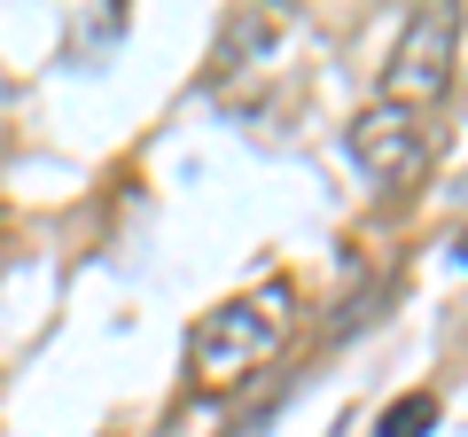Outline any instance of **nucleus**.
I'll list each match as a JSON object with an SVG mask.
<instances>
[{
	"label": "nucleus",
	"instance_id": "3",
	"mask_svg": "<svg viewBox=\"0 0 468 437\" xmlns=\"http://www.w3.org/2000/svg\"><path fill=\"white\" fill-rule=\"evenodd\" d=\"M452 32H461V16H452V8H421V16L406 24L399 55H390V101H406V110H414L421 94H437V86H445Z\"/></svg>",
	"mask_w": 468,
	"mask_h": 437
},
{
	"label": "nucleus",
	"instance_id": "2",
	"mask_svg": "<svg viewBox=\"0 0 468 437\" xmlns=\"http://www.w3.org/2000/svg\"><path fill=\"white\" fill-rule=\"evenodd\" d=\"M351 149L375 172V187H414L430 172V133H421V110H406V101H375L351 125Z\"/></svg>",
	"mask_w": 468,
	"mask_h": 437
},
{
	"label": "nucleus",
	"instance_id": "4",
	"mask_svg": "<svg viewBox=\"0 0 468 437\" xmlns=\"http://www.w3.org/2000/svg\"><path fill=\"white\" fill-rule=\"evenodd\" d=\"M430 430H437V390H414L375 421V437H430Z\"/></svg>",
	"mask_w": 468,
	"mask_h": 437
},
{
	"label": "nucleus",
	"instance_id": "1",
	"mask_svg": "<svg viewBox=\"0 0 468 437\" xmlns=\"http://www.w3.org/2000/svg\"><path fill=\"white\" fill-rule=\"evenodd\" d=\"M289 313H297V289H289V282H258L250 297H227L211 320H196V336H187V368H196V383L203 390L242 383L258 359L282 352Z\"/></svg>",
	"mask_w": 468,
	"mask_h": 437
}]
</instances>
